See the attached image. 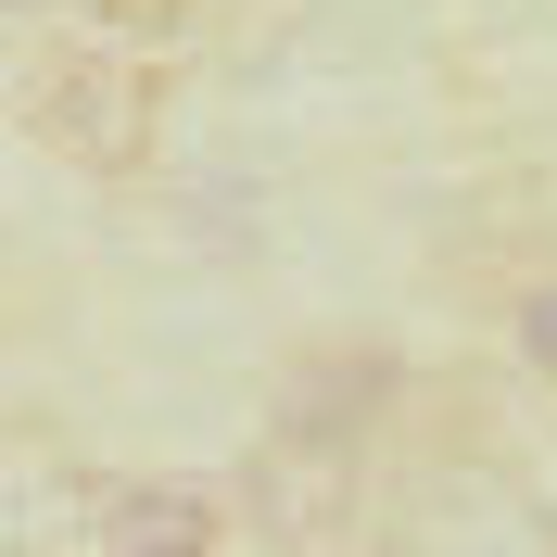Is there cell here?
Instances as JSON below:
<instances>
[{
	"mask_svg": "<svg viewBox=\"0 0 557 557\" xmlns=\"http://www.w3.org/2000/svg\"><path fill=\"white\" fill-rule=\"evenodd\" d=\"M102 545H203V494H114Z\"/></svg>",
	"mask_w": 557,
	"mask_h": 557,
	"instance_id": "obj_2",
	"label": "cell"
},
{
	"mask_svg": "<svg viewBox=\"0 0 557 557\" xmlns=\"http://www.w3.org/2000/svg\"><path fill=\"white\" fill-rule=\"evenodd\" d=\"M520 343H532V355L557 368V292H532V305H520Z\"/></svg>",
	"mask_w": 557,
	"mask_h": 557,
	"instance_id": "obj_3",
	"label": "cell"
},
{
	"mask_svg": "<svg viewBox=\"0 0 557 557\" xmlns=\"http://www.w3.org/2000/svg\"><path fill=\"white\" fill-rule=\"evenodd\" d=\"M38 102H51L38 127L64 139V152H127V76H102V64H89V76H51Z\"/></svg>",
	"mask_w": 557,
	"mask_h": 557,
	"instance_id": "obj_1",
	"label": "cell"
}]
</instances>
